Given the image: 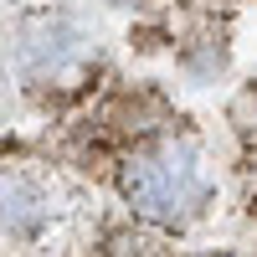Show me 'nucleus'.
Segmentation results:
<instances>
[{
	"label": "nucleus",
	"mask_w": 257,
	"mask_h": 257,
	"mask_svg": "<svg viewBox=\"0 0 257 257\" xmlns=\"http://www.w3.org/2000/svg\"><path fill=\"white\" fill-rule=\"evenodd\" d=\"M47 185H41L36 175H26V170H16V175H6V237H36L41 226L52 221V206H47Z\"/></svg>",
	"instance_id": "f03ea898"
},
{
	"label": "nucleus",
	"mask_w": 257,
	"mask_h": 257,
	"mask_svg": "<svg viewBox=\"0 0 257 257\" xmlns=\"http://www.w3.org/2000/svg\"><path fill=\"white\" fill-rule=\"evenodd\" d=\"M190 257H231V252H190Z\"/></svg>",
	"instance_id": "7ed1b4c3"
},
{
	"label": "nucleus",
	"mask_w": 257,
	"mask_h": 257,
	"mask_svg": "<svg viewBox=\"0 0 257 257\" xmlns=\"http://www.w3.org/2000/svg\"><path fill=\"white\" fill-rule=\"evenodd\" d=\"M118 185H123V201L155 226L196 221L206 211V201H211V190H216L201 149L190 139H160V144L139 149V155L123 165Z\"/></svg>",
	"instance_id": "f257e3e1"
}]
</instances>
